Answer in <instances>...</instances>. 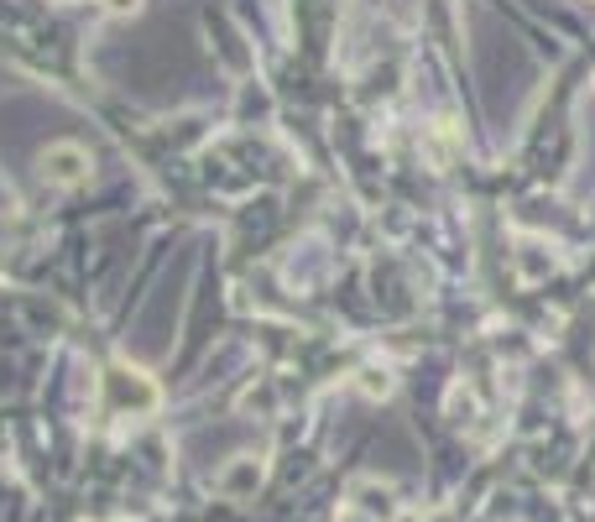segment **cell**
Instances as JSON below:
<instances>
[{
    "label": "cell",
    "instance_id": "obj_1",
    "mask_svg": "<svg viewBox=\"0 0 595 522\" xmlns=\"http://www.w3.org/2000/svg\"><path fill=\"white\" fill-rule=\"evenodd\" d=\"M90 152L79 142H58L43 152V178L48 183H58V189H79V183H90Z\"/></svg>",
    "mask_w": 595,
    "mask_h": 522
},
{
    "label": "cell",
    "instance_id": "obj_2",
    "mask_svg": "<svg viewBox=\"0 0 595 522\" xmlns=\"http://www.w3.org/2000/svg\"><path fill=\"white\" fill-rule=\"evenodd\" d=\"M110 387H116L126 403H131V392H136V407H142V413L157 407V387H152L146 371H136V366H116V371H110Z\"/></svg>",
    "mask_w": 595,
    "mask_h": 522
},
{
    "label": "cell",
    "instance_id": "obj_3",
    "mask_svg": "<svg viewBox=\"0 0 595 522\" xmlns=\"http://www.w3.org/2000/svg\"><path fill=\"white\" fill-rule=\"evenodd\" d=\"M219 486H225V497H246L251 486H262V465H257V460H240V465L225 475Z\"/></svg>",
    "mask_w": 595,
    "mask_h": 522
},
{
    "label": "cell",
    "instance_id": "obj_4",
    "mask_svg": "<svg viewBox=\"0 0 595 522\" xmlns=\"http://www.w3.org/2000/svg\"><path fill=\"white\" fill-rule=\"evenodd\" d=\"M136 5H142V0H105V11H116V16H131Z\"/></svg>",
    "mask_w": 595,
    "mask_h": 522
}]
</instances>
